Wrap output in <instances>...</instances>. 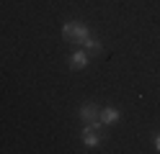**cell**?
Listing matches in <instances>:
<instances>
[{
  "mask_svg": "<svg viewBox=\"0 0 160 154\" xmlns=\"http://www.w3.org/2000/svg\"><path fill=\"white\" fill-rule=\"evenodd\" d=\"M62 39L65 41H75V44H83L88 39V26L80 23V21H67L62 26Z\"/></svg>",
  "mask_w": 160,
  "mask_h": 154,
  "instance_id": "1",
  "label": "cell"
},
{
  "mask_svg": "<svg viewBox=\"0 0 160 154\" xmlns=\"http://www.w3.org/2000/svg\"><path fill=\"white\" fill-rule=\"evenodd\" d=\"M80 118H83L85 123L101 121V108H98L96 103H85V105H80Z\"/></svg>",
  "mask_w": 160,
  "mask_h": 154,
  "instance_id": "2",
  "label": "cell"
},
{
  "mask_svg": "<svg viewBox=\"0 0 160 154\" xmlns=\"http://www.w3.org/2000/svg\"><path fill=\"white\" fill-rule=\"evenodd\" d=\"M70 64H72V69H83L88 67V51L85 49H78L72 57H70Z\"/></svg>",
  "mask_w": 160,
  "mask_h": 154,
  "instance_id": "3",
  "label": "cell"
},
{
  "mask_svg": "<svg viewBox=\"0 0 160 154\" xmlns=\"http://www.w3.org/2000/svg\"><path fill=\"white\" fill-rule=\"evenodd\" d=\"M119 113L116 108H111V105H106V108H101V123H106V126H111V123H116L119 121Z\"/></svg>",
  "mask_w": 160,
  "mask_h": 154,
  "instance_id": "4",
  "label": "cell"
},
{
  "mask_svg": "<svg viewBox=\"0 0 160 154\" xmlns=\"http://www.w3.org/2000/svg\"><path fill=\"white\" fill-rule=\"evenodd\" d=\"M83 144H85V147L101 144V133H98V128H83Z\"/></svg>",
  "mask_w": 160,
  "mask_h": 154,
  "instance_id": "5",
  "label": "cell"
},
{
  "mask_svg": "<svg viewBox=\"0 0 160 154\" xmlns=\"http://www.w3.org/2000/svg\"><path fill=\"white\" fill-rule=\"evenodd\" d=\"M80 46H83V49L88 51V54H98V51H101V49H103V46H101V44H98V41H93L91 36H88V39H85V41H83V44H80Z\"/></svg>",
  "mask_w": 160,
  "mask_h": 154,
  "instance_id": "6",
  "label": "cell"
},
{
  "mask_svg": "<svg viewBox=\"0 0 160 154\" xmlns=\"http://www.w3.org/2000/svg\"><path fill=\"white\" fill-rule=\"evenodd\" d=\"M155 149L160 152V133H158V136H155Z\"/></svg>",
  "mask_w": 160,
  "mask_h": 154,
  "instance_id": "7",
  "label": "cell"
}]
</instances>
